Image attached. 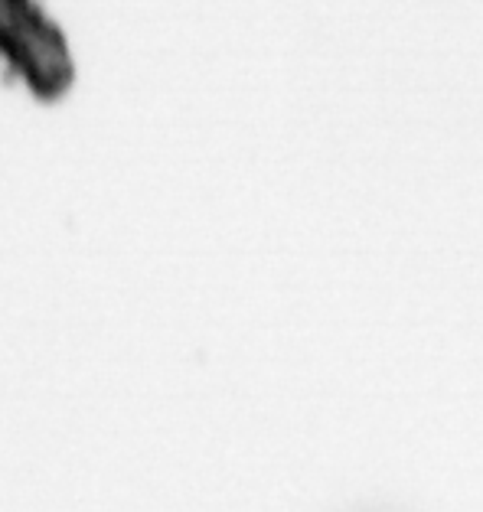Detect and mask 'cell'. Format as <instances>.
I'll return each mask as SVG.
<instances>
[{
    "label": "cell",
    "mask_w": 483,
    "mask_h": 512,
    "mask_svg": "<svg viewBox=\"0 0 483 512\" xmlns=\"http://www.w3.org/2000/svg\"><path fill=\"white\" fill-rule=\"evenodd\" d=\"M0 56L43 92H56L72 69L63 30L33 0H0Z\"/></svg>",
    "instance_id": "6da1fadb"
}]
</instances>
